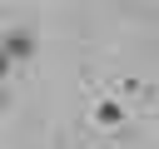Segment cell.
<instances>
[{
  "mask_svg": "<svg viewBox=\"0 0 159 149\" xmlns=\"http://www.w3.org/2000/svg\"><path fill=\"white\" fill-rule=\"evenodd\" d=\"M89 119H94L99 129L119 134V129H124V99H119V94H94V104H89Z\"/></svg>",
  "mask_w": 159,
  "mask_h": 149,
  "instance_id": "1",
  "label": "cell"
},
{
  "mask_svg": "<svg viewBox=\"0 0 159 149\" xmlns=\"http://www.w3.org/2000/svg\"><path fill=\"white\" fill-rule=\"evenodd\" d=\"M0 50L10 55V65H25V60L35 55V35H30L25 25H10V30L0 35Z\"/></svg>",
  "mask_w": 159,
  "mask_h": 149,
  "instance_id": "2",
  "label": "cell"
},
{
  "mask_svg": "<svg viewBox=\"0 0 159 149\" xmlns=\"http://www.w3.org/2000/svg\"><path fill=\"white\" fill-rule=\"evenodd\" d=\"M10 70H15V65H10V55L0 50V84H5V74H10Z\"/></svg>",
  "mask_w": 159,
  "mask_h": 149,
  "instance_id": "3",
  "label": "cell"
},
{
  "mask_svg": "<svg viewBox=\"0 0 159 149\" xmlns=\"http://www.w3.org/2000/svg\"><path fill=\"white\" fill-rule=\"evenodd\" d=\"M5 109H10V89L0 84V114H5Z\"/></svg>",
  "mask_w": 159,
  "mask_h": 149,
  "instance_id": "4",
  "label": "cell"
},
{
  "mask_svg": "<svg viewBox=\"0 0 159 149\" xmlns=\"http://www.w3.org/2000/svg\"><path fill=\"white\" fill-rule=\"evenodd\" d=\"M149 94H154V99H159V84H154V89H149Z\"/></svg>",
  "mask_w": 159,
  "mask_h": 149,
  "instance_id": "5",
  "label": "cell"
}]
</instances>
